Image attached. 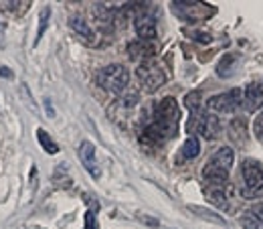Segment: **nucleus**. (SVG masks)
<instances>
[{
    "mask_svg": "<svg viewBox=\"0 0 263 229\" xmlns=\"http://www.w3.org/2000/svg\"><path fill=\"white\" fill-rule=\"evenodd\" d=\"M176 132H178V103L176 99L168 96L154 105L152 122L144 128L142 140L152 146H160L166 140L174 138Z\"/></svg>",
    "mask_w": 263,
    "mask_h": 229,
    "instance_id": "f257e3e1",
    "label": "nucleus"
},
{
    "mask_svg": "<svg viewBox=\"0 0 263 229\" xmlns=\"http://www.w3.org/2000/svg\"><path fill=\"white\" fill-rule=\"evenodd\" d=\"M98 83L101 90L114 94V96H122L128 90L130 83V71L124 65H105L103 69H99L98 73Z\"/></svg>",
    "mask_w": 263,
    "mask_h": 229,
    "instance_id": "f03ea898",
    "label": "nucleus"
},
{
    "mask_svg": "<svg viewBox=\"0 0 263 229\" xmlns=\"http://www.w3.org/2000/svg\"><path fill=\"white\" fill-rule=\"evenodd\" d=\"M136 77L140 81V87L148 94H154L166 83V73L162 67L154 61H144L136 67Z\"/></svg>",
    "mask_w": 263,
    "mask_h": 229,
    "instance_id": "7ed1b4c3",
    "label": "nucleus"
},
{
    "mask_svg": "<svg viewBox=\"0 0 263 229\" xmlns=\"http://www.w3.org/2000/svg\"><path fill=\"white\" fill-rule=\"evenodd\" d=\"M241 174H243V181H245L243 195L255 197L263 193V164L247 158L241 164Z\"/></svg>",
    "mask_w": 263,
    "mask_h": 229,
    "instance_id": "20e7f679",
    "label": "nucleus"
},
{
    "mask_svg": "<svg viewBox=\"0 0 263 229\" xmlns=\"http://www.w3.org/2000/svg\"><path fill=\"white\" fill-rule=\"evenodd\" d=\"M241 103H243V92L239 87H235V90H229L225 94L213 96L206 101V110H209V114H215V116L217 114H231Z\"/></svg>",
    "mask_w": 263,
    "mask_h": 229,
    "instance_id": "39448f33",
    "label": "nucleus"
},
{
    "mask_svg": "<svg viewBox=\"0 0 263 229\" xmlns=\"http://www.w3.org/2000/svg\"><path fill=\"white\" fill-rule=\"evenodd\" d=\"M134 29L140 37V41H150L156 37V19L150 14V12H144L140 10L134 19Z\"/></svg>",
    "mask_w": 263,
    "mask_h": 229,
    "instance_id": "423d86ee",
    "label": "nucleus"
},
{
    "mask_svg": "<svg viewBox=\"0 0 263 229\" xmlns=\"http://www.w3.org/2000/svg\"><path fill=\"white\" fill-rule=\"evenodd\" d=\"M79 158H81L83 166L87 168V172L93 179H99V164H98V158H96V146L91 142H87V140L81 142V146H79Z\"/></svg>",
    "mask_w": 263,
    "mask_h": 229,
    "instance_id": "0eeeda50",
    "label": "nucleus"
},
{
    "mask_svg": "<svg viewBox=\"0 0 263 229\" xmlns=\"http://www.w3.org/2000/svg\"><path fill=\"white\" fill-rule=\"evenodd\" d=\"M69 27H71L73 33L79 34L87 45H96L98 43V34H96V31L91 29V25L83 16H71L69 19Z\"/></svg>",
    "mask_w": 263,
    "mask_h": 229,
    "instance_id": "6e6552de",
    "label": "nucleus"
},
{
    "mask_svg": "<svg viewBox=\"0 0 263 229\" xmlns=\"http://www.w3.org/2000/svg\"><path fill=\"white\" fill-rule=\"evenodd\" d=\"M172 6L189 21H197V14L195 12H200V16H209L213 14V8H206L209 4H198V2H172Z\"/></svg>",
    "mask_w": 263,
    "mask_h": 229,
    "instance_id": "1a4fd4ad",
    "label": "nucleus"
},
{
    "mask_svg": "<svg viewBox=\"0 0 263 229\" xmlns=\"http://www.w3.org/2000/svg\"><path fill=\"white\" fill-rule=\"evenodd\" d=\"M154 53H156V49H154V45L150 41H140L138 39V41H132L128 45V55L132 59H142V63L144 61H152Z\"/></svg>",
    "mask_w": 263,
    "mask_h": 229,
    "instance_id": "9d476101",
    "label": "nucleus"
},
{
    "mask_svg": "<svg viewBox=\"0 0 263 229\" xmlns=\"http://www.w3.org/2000/svg\"><path fill=\"white\" fill-rule=\"evenodd\" d=\"M198 134H202L206 140H215L221 134V122L215 114H202L200 126H198Z\"/></svg>",
    "mask_w": 263,
    "mask_h": 229,
    "instance_id": "9b49d317",
    "label": "nucleus"
},
{
    "mask_svg": "<svg viewBox=\"0 0 263 229\" xmlns=\"http://www.w3.org/2000/svg\"><path fill=\"white\" fill-rule=\"evenodd\" d=\"M91 12H93L98 25L103 29V31H111V29H114V21H116V19H114V10H111L107 4L96 2L93 8H91Z\"/></svg>",
    "mask_w": 263,
    "mask_h": 229,
    "instance_id": "f8f14e48",
    "label": "nucleus"
},
{
    "mask_svg": "<svg viewBox=\"0 0 263 229\" xmlns=\"http://www.w3.org/2000/svg\"><path fill=\"white\" fill-rule=\"evenodd\" d=\"M243 103H247V110H255L263 105V81L251 83L245 94H243Z\"/></svg>",
    "mask_w": 263,
    "mask_h": 229,
    "instance_id": "ddd939ff",
    "label": "nucleus"
},
{
    "mask_svg": "<svg viewBox=\"0 0 263 229\" xmlns=\"http://www.w3.org/2000/svg\"><path fill=\"white\" fill-rule=\"evenodd\" d=\"M209 163L217 164L219 168L229 170L231 172V166L235 163V152H233V148H229V146H223V148H219V150L209 158Z\"/></svg>",
    "mask_w": 263,
    "mask_h": 229,
    "instance_id": "4468645a",
    "label": "nucleus"
},
{
    "mask_svg": "<svg viewBox=\"0 0 263 229\" xmlns=\"http://www.w3.org/2000/svg\"><path fill=\"white\" fill-rule=\"evenodd\" d=\"M229 136L233 142L245 144L247 142V120L245 118H233L229 124Z\"/></svg>",
    "mask_w": 263,
    "mask_h": 229,
    "instance_id": "2eb2a0df",
    "label": "nucleus"
},
{
    "mask_svg": "<svg viewBox=\"0 0 263 229\" xmlns=\"http://www.w3.org/2000/svg\"><path fill=\"white\" fill-rule=\"evenodd\" d=\"M223 187H209V189H204V195H206V201L211 205H215L219 209H229V197L225 195Z\"/></svg>",
    "mask_w": 263,
    "mask_h": 229,
    "instance_id": "dca6fc26",
    "label": "nucleus"
},
{
    "mask_svg": "<svg viewBox=\"0 0 263 229\" xmlns=\"http://www.w3.org/2000/svg\"><path fill=\"white\" fill-rule=\"evenodd\" d=\"M198 152H200V142H198L197 136H189L186 140H184V144H182V148H180V156L184 158V161H193V158H197Z\"/></svg>",
    "mask_w": 263,
    "mask_h": 229,
    "instance_id": "f3484780",
    "label": "nucleus"
},
{
    "mask_svg": "<svg viewBox=\"0 0 263 229\" xmlns=\"http://www.w3.org/2000/svg\"><path fill=\"white\" fill-rule=\"evenodd\" d=\"M36 140H39V144L43 146V150L47 152V154H57L59 152V146H57V142L49 136V132L43 130V128H39L36 130Z\"/></svg>",
    "mask_w": 263,
    "mask_h": 229,
    "instance_id": "a211bd4d",
    "label": "nucleus"
},
{
    "mask_svg": "<svg viewBox=\"0 0 263 229\" xmlns=\"http://www.w3.org/2000/svg\"><path fill=\"white\" fill-rule=\"evenodd\" d=\"M200 103H202V94L200 92H191L184 98V105L191 110V114H198L200 112Z\"/></svg>",
    "mask_w": 263,
    "mask_h": 229,
    "instance_id": "6ab92c4d",
    "label": "nucleus"
},
{
    "mask_svg": "<svg viewBox=\"0 0 263 229\" xmlns=\"http://www.w3.org/2000/svg\"><path fill=\"white\" fill-rule=\"evenodd\" d=\"M241 225L245 229H263V221H259L251 211H247V213H243V217H241Z\"/></svg>",
    "mask_w": 263,
    "mask_h": 229,
    "instance_id": "aec40b11",
    "label": "nucleus"
},
{
    "mask_svg": "<svg viewBox=\"0 0 263 229\" xmlns=\"http://www.w3.org/2000/svg\"><path fill=\"white\" fill-rule=\"evenodd\" d=\"M49 14H51V8H49V6H45V8H43V12H41V27H39V31H36V45H39V41H41L43 33L47 31V25H49Z\"/></svg>",
    "mask_w": 263,
    "mask_h": 229,
    "instance_id": "412c9836",
    "label": "nucleus"
},
{
    "mask_svg": "<svg viewBox=\"0 0 263 229\" xmlns=\"http://www.w3.org/2000/svg\"><path fill=\"white\" fill-rule=\"evenodd\" d=\"M189 211H193V213H197V215H202L204 219H211V221H215V223H221V219H219L215 213H209L206 209H200V207H195V205H189Z\"/></svg>",
    "mask_w": 263,
    "mask_h": 229,
    "instance_id": "4be33fe9",
    "label": "nucleus"
},
{
    "mask_svg": "<svg viewBox=\"0 0 263 229\" xmlns=\"http://www.w3.org/2000/svg\"><path fill=\"white\" fill-rule=\"evenodd\" d=\"M253 130H255V136L263 142V114H259L253 122Z\"/></svg>",
    "mask_w": 263,
    "mask_h": 229,
    "instance_id": "5701e85b",
    "label": "nucleus"
},
{
    "mask_svg": "<svg viewBox=\"0 0 263 229\" xmlns=\"http://www.w3.org/2000/svg\"><path fill=\"white\" fill-rule=\"evenodd\" d=\"M85 229H98V221H96L93 211H87L85 213Z\"/></svg>",
    "mask_w": 263,
    "mask_h": 229,
    "instance_id": "b1692460",
    "label": "nucleus"
},
{
    "mask_svg": "<svg viewBox=\"0 0 263 229\" xmlns=\"http://www.w3.org/2000/svg\"><path fill=\"white\" fill-rule=\"evenodd\" d=\"M249 211H251V213H253V215H255L259 221H263V201H261V203H255V205H253Z\"/></svg>",
    "mask_w": 263,
    "mask_h": 229,
    "instance_id": "393cba45",
    "label": "nucleus"
},
{
    "mask_svg": "<svg viewBox=\"0 0 263 229\" xmlns=\"http://www.w3.org/2000/svg\"><path fill=\"white\" fill-rule=\"evenodd\" d=\"M195 41H198V43H209L211 41V34H204V33H195Z\"/></svg>",
    "mask_w": 263,
    "mask_h": 229,
    "instance_id": "a878e982",
    "label": "nucleus"
},
{
    "mask_svg": "<svg viewBox=\"0 0 263 229\" xmlns=\"http://www.w3.org/2000/svg\"><path fill=\"white\" fill-rule=\"evenodd\" d=\"M0 75H2V77H8V79L12 77V73H10V69H6V67H0Z\"/></svg>",
    "mask_w": 263,
    "mask_h": 229,
    "instance_id": "bb28decb",
    "label": "nucleus"
},
{
    "mask_svg": "<svg viewBox=\"0 0 263 229\" xmlns=\"http://www.w3.org/2000/svg\"><path fill=\"white\" fill-rule=\"evenodd\" d=\"M2 33H4V27H2V23H0V39H2Z\"/></svg>",
    "mask_w": 263,
    "mask_h": 229,
    "instance_id": "cd10ccee",
    "label": "nucleus"
}]
</instances>
